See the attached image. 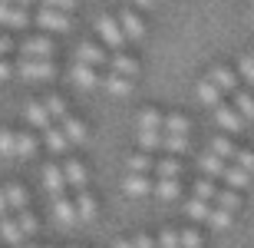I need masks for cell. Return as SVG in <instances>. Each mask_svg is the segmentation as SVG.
<instances>
[{"mask_svg":"<svg viewBox=\"0 0 254 248\" xmlns=\"http://www.w3.org/2000/svg\"><path fill=\"white\" fill-rule=\"evenodd\" d=\"M17 73L27 80V83H43V80L57 77V63H53V60H20Z\"/></svg>","mask_w":254,"mask_h":248,"instance_id":"obj_1","label":"cell"},{"mask_svg":"<svg viewBox=\"0 0 254 248\" xmlns=\"http://www.w3.org/2000/svg\"><path fill=\"white\" fill-rule=\"evenodd\" d=\"M43 189L50 192V199H63L66 195V175H63V165H43Z\"/></svg>","mask_w":254,"mask_h":248,"instance_id":"obj_2","label":"cell"},{"mask_svg":"<svg viewBox=\"0 0 254 248\" xmlns=\"http://www.w3.org/2000/svg\"><path fill=\"white\" fill-rule=\"evenodd\" d=\"M20 53H23V60H50V57H53V40L27 37L23 43H20Z\"/></svg>","mask_w":254,"mask_h":248,"instance_id":"obj_3","label":"cell"},{"mask_svg":"<svg viewBox=\"0 0 254 248\" xmlns=\"http://www.w3.org/2000/svg\"><path fill=\"white\" fill-rule=\"evenodd\" d=\"M215 123L221 126L225 133H241V129H245V123H248V119H245V116H241V113H238L235 106L221 103V106H218V109H215Z\"/></svg>","mask_w":254,"mask_h":248,"instance_id":"obj_4","label":"cell"},{"mask_svg":"<svg viewBox=\"0 0 254 248\" xmlns=\"http://www.w3.org/2000/svg\"><path fill=\"white\" fill-rule=\"evenodd\" d=\"M96 30H99V37H103L113 50H123L126 33H123V27H119V20H113V17H99V20H96Z\"/></svg>","mask_w":254,"mask_h":248,"instance_id":"obj_5","label":"cell"},{"mask_svg":"<svg viewBox=\"0 0 254 248\" xmlns=\"http://www.w3.org/2000/svg\"><path fill=\"white\" fill-rule=\"evenodd\" d=\"M37 27L40 30H53V33H66V30H69V13H60V10L43 7L37 13Z\"/></svg>","mask_w":254,"mask_h":248,"instance_id":"obj_6","label":"cell"},{"mask_svg":"<svg viewBox=\"0 0 254 248\" xmlns=\"http://www.w3.org/2000/svg\"><path fill=\"white\" fill-rule=\"evenodd\" d=\"M198 169H201V179H225V169H228V163L225 159H218L211 149H205V153L198 156Z\"/></svg>","mask_w":254,"mask_h":248,"instance_id":"obj_7","label":"cell"},{"mask_svg":"<svg viewBox=\"0 0 254 248\" xmlns=\"http://www.w3.org/2000/svg\"><path fill=\"white\" fill-rule=\"evenodd\" d=\"M63 175H66V185L76 192H86V182H89V172L79 159H66L63 163Z\"/></svg>","mask_w":254,"mask_h":248,"instance_id":"obj_8","label":"cell"},{"mask_svg":"<svg viewBox=\"0 0 254 248\" xmlns=\"http://www.w3.org/2000/svg\"><path fill=\"white\" fill-rule=\"evenodd\" d=\"M23 119H27L30 126L43 129V133H47L50 126H53V119H50V113H47V106H43V99H30V103L23 106Z\"/></svg>","mask_w":254,"mask_h":248,"instance_id":"obj_9","label":"cell"},{"mask_svg":"<svg viewBox=\"0 0 254 248\" xmlns=\"http://www.w3.org/2000/svg\"><path fill=\"white\" fill-rule=\"evenodd\" d=\"M60 129H63V136L69 139V146H83L86 139H89L86 123H83V119H76V116H66L63 123H60Z\"/></svg>","mask_w":254,"mask_h":248,"instance_id":"obj_10","label":"cell"},{"mask_svg":"<svg viewBox=\"0 0 254 248\" xmlns=\"http://www.w3.org/2000/svg\"><path fill=\"white\" fill-rule=\"evenodd\" d=\"M0 239H3V245L23 248L27 235H23V229L17 225V219H13V215H7V219H0Z\"/></svg>","mask_w":254,"mask_h":248,"instance_id":"obj_11","label":"cell"},{"mask_svg":"<svg viewBox=\"0 0 254 248\" xmlns=\"http://www.w3.org/2000/svg\"><path fill=\"white\" fill-rule=\"evenodd\" d=\"M69 80H73V86H79V89H93V86L103 83V80L96 77V70L86 67V63H73V70H69Z\"/></svg>","mask_w":254,"mask_h":248,"instance_id":"obj_12","label":"cell"},{"mask_svg":"<svg viewBox=\"0 0 254 248\" xmlns=\"http://www.w3.org/2000/svg\"><path fill=\"white\" fill-rule=\"evenodd\" d=\"M135 126H139V133H162L165 116H162L155 106H145V109L139 113V119H135Z\"/></svg>","mask_w":254,"mask_h":248,"instance_id":"obj_13","label":"cell"},{"mask_svg":"<svg viewBox=\"0 0 254 248\" xmlns=\"http://www.w3.org/2000/svg\"><path fill=\"white\" fill-rule=\"evenodd\" d=\"M155 189V182L149 179V175H126V182H123V192L126 195H132V199H142V195H149V192Z\"/></svg>","mask_w":254,"mask_h":248,"instance_id":"obj_14","label":"cell"},{"mask_svg":"<svg viewBox=\"0 0 254 248\" xmlns=\"http://www.w3.org/2000/svg\"><path fill=\"white\" fill-rule=\"evenodd\" d=\"M3 192H7V205H10V212L17 215V212H23V209H30V192L20 185V182H10V185H3Z\"/></svg>","mask_w":254,"mask_h":248,"instance_id":"obj_15","label":"cell"},{"mask_svg":"<svg viewBox=\"0 0 254 248\" xmlns=\"http://www.w3.org/2000/svg\"><path fill=\"white\" fill-rule=\"evenodd\" d=\"M208 80H211V83H215L221 93H238V77H235L228 67H211Z\"/></svg>","mask_w":254,"mask_h":248,"instance_id":"obj_16","label":"cell"},{"mask_svg":"<svg viewBox=\"0 0 254 248\" xmlns=\"http://www.w3.org/2000/svg\"><path fill=\"white\" fill-rule=\"evenodd\" d=\"M119 27H123L126 40H142L145 37V23H142L139 13H132V10H126L123 17H119Z\"/></svg>","mask_w":254,"mask_h":248,"instance_id":"obj_17","label":"cell"},{"mask_svg":"<svg viewBox=\"0 0 254 248\" xmlns=\"http://www.w3.org/2000/svg\"><path fill=\"white\" fill-rule=\"evenodd\" d=\"M53 215H57L60 225H73V222H79V215H76V199H53Z\"/></svg>","mask_w":254,"mask_h":248,"instance_id":"obj_18","label":"cell"},{"mask_svg":"<svg viewBox=\"0 0 254 248\" xmlns=\"http://www.w3.org/2000/svg\"><path fill=\"white\" fill-rule=\"evenodd\" d=\"M109 67H113V73H119V77H129L135 80V73H139V63H135V57H129V53H116V57H109Z\"/></svg>","mask_w":254,"mask_h":248,"instance_id":"obj_19","label":"cell"},{"mask_svg":"<svg viewBox=\"0 0 254 248\" xmlns=\"http://www.w3.org/2000/svg\"><path fill=\"white\" fill-rule=\"evenodd\" d=\"M251 172H245L241 165H235V163H228V169H225V185L228 189H235V192H241V189H248L251 185Z\"/></svg>","mask_w":254,"mask_h":248,"instance_id":"obj_20","label":"cell"},{"mask_svg":"<svg viewBox=\"0 0 254 248\" xmlns=\"http://www.w3.org/2000/svg\"><path fill=\"white\" fill-rule=\"evenodd\" d=\"M76 63H86V67H103L106 63V53L99 47H93V43H79L76 47Z\"/></svg>","mask_w":254,"mask_h":248,"instance_id":"obj_21","label":"cell"},{"mask_svg":"<svg viewBox=\"0 0 254 248\" xmlns=\"http://www.w3.org/2000/svg\"><path fill=\"white\" fill-rule=\"evenodd\" d=\"M221 96H225V93H221V89H218V86L211 83V80H208V77L201 80V83H198V99H201V103H205V106H211V109H218V106L225 103Z\"/></svg>","mask_w":254,"mask_h":248,"instance_id":"obj_22","label":"cell"},{"mask_svg":"<svg viewBox=\"0 0 254 248\" xmlns=\"http://www.w3.org/2000/svg\"><path fill=\"white\" fill-rule=\"evenodd\" d=\"M43 146H47L53 156H60V153H66V149H69V139L63 136V129H60V126H50L47 133H43Z\"/></svg>","mask_w":254,"mask_h":248,"instance_id":"obj_23","label":"cell"},{"mask_svg":"<svg viewBox=\"0 0 254 248\" xmlns=\"http://www.w3.org/2000/svg\"><path fill=\"white\" fill-rule=\"evenodd\" d=\"M155 195H159L162 202H175L182 195V182L179 179H155Z\"/></svg>","mask_w":254,"mask_h":248,"instance_id":"obj_24","label":"cell"},{"mask_svg":"<svg viewBox=\"0 0 254 248\" xmlns=\"http://www.w3.org/2000/svg\"><path fill=\"white\" fill-rule=\"evenodd\" d=\"M211 153L218 156V159H225V163H235V156H238V146L228 139V136H215L211 139V146H208Z\"/></svg>","mask_w":254,"mask_h":248,"instance_id":"obj_25","label":"cell"},{"mask_svg":"<svg viewBox=\"0 0 254 248\" xmlns=\"http://www.w3.org/2000/svg\"><path fill=\"white\" fill-rule=\"evenodd\" d=\"M76 215H79V222H93L96 219V199L89 195V192H76Z\"/></svg>","mask_w":254,"mask_h":248,"instance_id":"obj_26","label":"cell"},{"mask_svg":"<svg viewBox=\"0 0 254 248\" xmlns=\"http://www.w3.org/2000/svg\"><path fill=\"white\" fill-rule=\"evenodd\" d=\"M103 86H106L113 96H129V93H132V80H129V77H119V73H113V70L106 73Z\"/></svg>","mask_w":254,"mask_h":248,"instance_id":"obj_27","label":"cell"},{"mask_svg":"<svg viewBox=\"0 0 254 248\" xmlns=\"http://www.w3.org/2000/svg\"><path fill=\"white\" fill-rule=\"evenodd\" d=\"M179 175H182L179 156H165V159L155 163V179H179Z\"/></svg>","mask_w":254,"mask_h":248,"instance_id":"obj_28","label":"cell"},{"mask_svg":"<svg viewBox=\"0 0 254 248\" xmlns=\"http://www.w3.org/2000/svg\"><path fill=\"white\" fill-rule=\"evenodd\" d=\"M191 123H189V116H182V113H172L165 116V126H162V133H169V136H189Z\"/></svg>","mask_w":254,"mask_h":248,"instance_id":"obj_29","label":"cell"},{"mask_svg":"<svg viewBox=\"0 0 254 248\" xmlns=\"http://www.w3.org/2000/svg\"><path fill=\"white\" fill-rule=\"evenodd\" d=\"M185 215H189L191 222H208V215H211V202H201L191 195L189 202H185Z\"/></svg>","mask_w":254,"mask_h":248,"instance_id":"obj_30","label":"cell"},{"mask_svg":"<svg viewBox=\"0 0 254 248\" xmlns=\"http://www.w3.org/2000/svg\"><path fill=\"white\" fill-rule=\"evenodd\" d=\"M129 172H132V175H149V172H155V159H152L149 153L129 156Z\"/></svg>","mask_w":254,"mask_h":248,"instance_id":"obj_31","label":"cell"},{"mask_svg":"<svg viewBox=\"0 0 254 248\" xmlns=\"http://www.w3.org/2000/svg\"><path fill=\"white\" fill-rule=\"evenodd\" d=\"M215 205L235 215V212L241 209V192H235V189H221V192H218V199H215Z\"/></svg>","mask_w":254,"mask_h":248,"instance_id":"obj_32","label":"cell"},{"mask_svg":"<svg viewBox=\"0 0 254 248\" xmlns=\"http://www.w3.org/2000/svg\"><path fill=\"white\" fill-rule=\"evenodd\" d=\"M231 106H235L238 113L245 116L248 123L254 119V96H251V93H245V89H238V93H235V103H231Z\"/></svg>","mask_w":254,"mask_h":248,"instance_id":"obj_33","label":"cell"},{"mask_svg":"<svg viewBox=\"0 0 254 248\" xmlns=\"http://www.w3.org/2000/svg\"><path fill=\"white\" fill-rule=\"evenodd\" d=\"M0 156L3 159H17V133L13 129H0Z\"/></svg>","mask_w":254,"mask_h":248,"instance_id":"obj_34","label":"cell"},{"mask_svg":"<svg viewBox=\"0 0 254 248\" xmlns=\"http://www.w3.org/2000/svg\"><path fill=\"white\" fill-rule=\"evenodd\" d=\"M218 185L211 179H198L195 182V199H201V202H211V205H215V199H218Z\"/></svg>","mask_w":254,"mask_h":248,"instance_id":"obj_35","label":"cell"},{"mask_svg":"<svg viewBox=\"0 0 254 248\" xmlns=\"http://www.w3.org/2000/svg\"><path fill=\"white\" fill-rule=\"evenodd\" d=\"M33 153H37V136L17 133V159H30Z\"/></svg>","mask_w":254,"mask_h":248,"instance_id":"obj_36","label":"cell"},{"mask_svg":"<svg viewBox=\"0 0 254 248\" xmlns=\"http://www.w3.org/2000/svg\"><path fill=\"white\" fill-rule=\"evenodd\" d=\"M43 106H47L50 119H60V123H63L66 116H69V113H66V103H63V96H53V93H50L47 99H43Z\"/></svg>","mask_w":254,"mask_h":248,"instance_id":"obj_37","label":"cell"},{"mask_svg":"<svg viewBox=\"0 0 254 248\" xmlns=\"http://www.w3.org/2000/svg\"><path fill=\"white\" fill-rule=\"evenodd\" d=\"M162 149H165L169 156L189 153V136H169V133H165V143H162Z\"/></svg>","mask_w":254,"mask_h":248,"instance_id":"obj_38","label":"cell"},{"mask_svg":"<svg viewBox=\"0 0 254 248\" xmlns=\"http://www.w3.org/2000/svg\"><path fill=\"white\" fill-rule=\"evenodd\" d=\"M13 219H17V225L20 229H23V235H37V229H40V222H37V215H33V212L30 209H23V212H17V215H13Z\"/></svg>","mask_w":254,"mask_h":248,"instance_id":"obj_39","label":"cell"},{"mask_svg":"<svg viewBox=\"0 0 254 248\" xmlns=\"http://www.w3.org/2000/svg\"><path fill=\"white\" fill-rule=\"evenodd\" d=\"M135 139H139L142 153H155V149H162V143H165V133H139Z\"/></svg>","mask_w":254,"mask_h":248,"instance_id":"obj_40","label":"cell"},{"mask_svg":"<svg viewBox=\"0 0 254 248\" xmlns=\"http://www.w3.org/2000/svg\"><path fill=\"white\" fill-rule=\"evenodd\" d=\"M231 219H235L231 212H225V209H218V205H211V215H208V225H211V229H228V225H231Z\"/></svg>","mask_w":254,"mask_h":248,"instance_id":"obj_41","label":"cell"},{"mask_svg":"<svg viewBox=\"0 0 254 248\" xmlns=\"http://www.w3.org/2000/svg\"><path fill=\"white\" fill-rule=\"evenodd\" d=\"M27 23H30V13H27V7H13V10H10L7 27H13V30H23Z\"/></svg>","mask_w":254,"mask_h":248,"instance_id":"obj_42","label":"cell"},{"mask_svg":"<svg viewBox=\"0 0 254 248\" xmlns=\"http://www.w3.org/2000/svg\"><path fill=\"white\" fill-rule=\"evenodd\" d=\"M155 242H159V248H182V235L175 229H165Z\"/></svg>","mask_w":254,"mask_h":248,"instance_id":"obj_43","label":"cell"},{"mask_svg":"<svg viewBox=\"0 0 254 248\" xmlns=\"http://www.w3.org/2000/svg\"><path fill=\"white\" fill-rule=\"evenodd\" d=\"M182 248H205V242H201V235H198L195 229H182Z\"/></svg>","mask_w":254,"mask_h":248,"instance_id":"obj_44","label":"cell"},{"mask_svg":"<svg viewBox=\"0 0 254 248\" xmlns=\"http://www.w3.org/2000/svg\"><path fill=\"white\" fill-rule=\"evenodd\" d=\"M238 70H241L245 83H251V86H254V57H241V60H238Z\"/></svg>","mask_w":254,"mask_h":248,"instance_id":"obj_45","label":"cell"},{"mask_svg":"<svg viewBox=\"0 0 254 248\" xmlns=\"http://www.w3.org/2000/svg\"><path fill=\"white\" fill-rule=\"evenodd\" d=\"M235 165H241L245 172H251V175H254V153H248V149H238Z\"/></svg>","mask_w":254,"mask_h":248,"instance_id":"obj_46","label":"cell"},{"mask_svg":"<svg viewBox=\"0 0 254 248\" xmlns=\"http://www.w3.org/2000/svg\"><path fill=\"white\" fill-rule=\"evenodd\" d=\"M43 7L60 10V13H69V10H76V0H43Z\"/></svg>","mask_w":254,"mask_h":248,"instance_id":"obj_47","label":"cell"},{"mask_svg":"<svg viewBox=\"0 0 254 248\" xmlns=\"http://www.w3.org/2000/svg\"><path fill=\"white\" fill-rule=\"evenodd\" d=\"M132 245H135V248H159V242L152 239V235H135V239H132Z\"/></svg>","mask_w":254,"mask_h":248,"instance_id":"obj_48","label":"cell"},{"mask_svg":"<svg viewBox=\"0 0 254 248\" xmlns=\"http://www.w3.org/2000/svg\"><path fill=\"white\" fill-rule=\"evenodd\" d=\"M10 77H13V67H10L7 60H0V83H7Z\"/></svg>","mask_w":254,"mask_h":248,"instance_id":"obj_49","label":"cell"},{"mask_svg":"<svg viewBox=\"0 0 254 248\" xmlns=\"http://www.w3.org/2000/svg\"><path fill=\"white\" fill-rule=\"evenodd\" d=\"M10 10L13 7H10L7 0H0V23H3V27H7V20H10Z\"/></svg>","mask_w":254,"mask_h":248,"instance_id":"obj_50","label":"cell"},{"mask_svg":"<svg viewBox=\"0 0 254 248\" xmlns=\"http://www.w3.org/2000/svg\"><path fill=\"white\" fill-rule=\"evenodd\" d=\"M10 215V205H7V192L0 189V219H7Z\"/></svg>","mask_w":254,"mask_h":248,"instance_id":"obj_51","label":"cell"},{"mask_svg":"<svg viewBox=\"0 0 254 248\" xmlns=\"http://www.w3.org/2000/svg\"><path fill=\"white\" fill-rule=\"evenodd\" d=\"M13 50V40L10 37H0V60H3V53H10Z\"/></svg>","mask_w":254,"mask_h":248,"instance_id":"obj_52","label":"cell"},{"mask_svg":"<svg viewBox=\"0 0 254 248\" xmlns=\"http://www.w3.org/2000/svg\"><path fill=\"white\" fill-rule=\"evenodd\" d=\"M113 248H135V245H132V239H119Z\"/></svg>","mask_w":254,"mask_h":248,"instance_id":"obj_53","label":"cell"},{"mask_svg":"<svg viewBox=\"0 0 254 248\" xmlns=\"http://www.w3.org/2000/svg\"><path fill=\"white\" fill-rule=\"evenodd\" d=\"M10 7H30V3H33V0H7Z\"/></svg>","mask_w":254,"mask_h":248,"instance_id":"obj_54","label":"cell"},{"mask_svg":"<svg viewBox=\"0 0 254 248\" xmlns=\"http://www.w3.org/2000/svg\"><path fill=\"white\" fill-rule=\"evenodd\" d=\"M132 3H139V7H145V10H149V7H155V0H132Z\"/></svg>","mask_w":254,"mask_h":248,"instance_id":"obj_55","label":"cell"},{"mask_svg":"<svg viewBox=\"0 0 254 248\" xmlns=\"http://www.w3.org/2000/svg\"><path fill=\"white\" fill-rule=\"evenodd\" d=\"M43 248H57V245H43Z\"/></svg>","mask_w":254,"mask_h":248,"instance_id":"obj_56","label":"cell"},{"mask_svg":"<svg viewBox=\"0 0 254 248\" xmlns=\"http://www.w3.org/2000/svg\"><path fill=\"white\" fill-rule=\"evenodd\" d=\"M251 20H254V10H251Z\"/></svg>","mask_w":254,"mask_h":248,"instance_id":"obj_57","label":"cell"},{"mask_svg":"<svg viewBox=\"0 0 254 248\" xmlns=\"http://www.w3.org/2000/svg\"><path fill=\"white\" fill-rule=\"evenodd\" d=\"M27 248H33V245H27Z\"/></svg>","mask_w":254,"mask_h":248,"instance_id":"obj_58","label":"cell"},{"mask_svg":"<svg viewBox=\"0 0 254 248\" xmlns=\"http://www.w3.org/2000/svg\"><path fill=\"white\" fill-rule=\"evenodd\" d=\"M251 3H254V0H251Z\"/></svg>","mask_w":254,"mask_h":248,"instance_id":"obj_59","label":"cell"},{"mask_svg":"<svg viewBox=\"0 0 254 248\" xmlns=\"http://www.w3.org/2000/svg\"><path fill=\"white\" fill-rule=\"evenodd\" d=\"M251 57H254V53H251Z\"/></svg>","mask_w":254,"mask_h":248,"instance_id":"obj_60","label":"cell"},{"mask_svg":"<svg viewBox=\"0 0 254 248\" xmlns=\"http://www.w3.org/2000/svg\"><path fill=\"white\" fill-rule=\"evenodd\" d=\"M76 248H79V245H76Z\"/></svg>","mask_w":254,"mask_h":248,"instance_id":"obj_61","label":"cell"}]
</instances>
